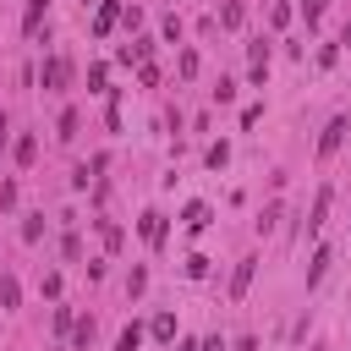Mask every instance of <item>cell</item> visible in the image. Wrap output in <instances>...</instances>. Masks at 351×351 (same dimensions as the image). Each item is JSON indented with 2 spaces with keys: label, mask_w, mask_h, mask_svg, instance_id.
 Returning a JSON list of instances; mask_svg holds the SVG:
<instances>
[{
  "label": "cell",
  "mask_w": 351,
  "mask_h": 351,
  "mask_svg": "<svg viewBox=\"0 0 351 351\" xmlns=\"http://www.w3.org/2000/svg\"><path fill=\"white\" fill-rule=\"evenodd\" d=\"M66 82H71V60H66V55H49V60H44V88L60 93Z\"/></svg>",
  "instance_id": "cell-1"
},
{
  "label": "cell",
  "mask_w": 351,
  "mask_h": 351,
  "mask_svg": "<svg viewBox=\"0 0 351 351\" xmlns=\"http://www.w3.org/2000/svg\"><path fill=\"white\" fill-rule=\"evenodd\" d=\"M340 143H346V121L335 115V121L324 126V137H318V159H335V154H340Z\"/></svg>",
  "instance_id": "cell-2"
},
{
  "label": "cell",
  "mask_w": 351,
  "mask_h": 351,
  "mask_svg": "<svg viewBox=\"0 0 351 351\" xmlns=\"http://www.w3.org/2000/svg\"><path fill=\"white\" fill-rule=\"evenodd\" d=\"M121 22V0H104L99 16H93V38H110V27Z\"/></svg>",
  "instance_id": "cell-3"
},
{
  "label": "cell",
  "mask_w": 351,
  "mask_h": 351,
  "mask_svg": "<svg viewBox=\"0 0 351 351\" xmlns=\"http://www.w3.org/2000/svg\"><path fill=\"white\" fill-rule=\"evenodd\" d=\"M329 203H335V192H329V186H318V197H313V214H307V236H313V230L329 219Z\"/></svg>",
  "instance_id": "cell-4"
},
{
  "label": "cell",
  "mask_w": 351,
  "mask_h": 351,
  "mask_svg": "<svg viewBox=\"0 0 351 351\" xmlns=\"http://www.w3.org/2000/svg\"><path fill=\"white\" fill-rule=\"evenodd\" d=\"M137 230H143V241H148V247H165V214H154V208H148Z\"/></svg>",
  "instance_id": "cell-5"
},
{
  "label": "cell",
  "mask_w": 351,
  "mask_h": 351,
  "mask_svg": "<svg viewBox=\"0 0 351 351\" xmlns=\"http://www.w3.org/2000/svg\"><path fill=\"white\" fill-rule=\"evenodd\" d=\"M252 269H258L252 258H241V263H236V274H230V302H241V296H247V285H252Z\"/></svg>",
  "instance_id": "cell-6"
},
{
  "label": "cell",
  "mask_w": 351,
  "mask_h": 351,
  "mask_svg": "<svg viewBox=\"0 0 351 351\" xmlns=\"http://www.w3.org/2000/svg\"><path fill=\"white\" fill-rule=\"evenodd\" d=\"M16 302H22V285L11 274H0V307H16Z\"/></svg>",
  "instance_id": "cell-7"
},
{
  "label": "cell",
  "mask_w": 351,
  "mask_h": 351,
  "mask_svg": "<svg viewBox=\"0 0 351 351\" xmlns=\"http://www.w3.org/2000/svg\"><path fill=\"white\" fill-rule=\"evenodd\" d=\"M324 269H329V247H318V252H313V269H307V285H318V280H324Z\"/></svg>",
  "instance_id": "cell-8"
},
{
  "label": "cell",
  "mask_w": 351,
  "mask_h": 351,
  "mask_svg": "<svg viewBox=\"0 0 351 351\" xmlns=\"http://www.w3.org/2000/svg\"><path fill=\"white\" fill-rule=\"evenodd\" d=\"M137 346H143V329H137V324H126V329H121V340H115V351H137Z\"/></svg>",
  "instance_id": "cell-9"
},
{
  "label": "cell",
  "mask_w": 351,
  "mask_h": 351,
  "mask_svg": "<svg viewBox=\"0 0 351 351\" xmlns=\"http://www.w3.org/2000/svg\"><path fill=\"white\" fill-rule=\"evenodd\" d=\"M44 11H49V0H27V11H22V27H27V33H33V27H38V16H44Z\"/></svg>",
  "instance_id": "cell-10"
},
{
  "label": "cell",
  "mask_w": 351,
  "mask_h": 351,
  "mask_svg": "<svg viewBox=\"0 0 351 351\" xmlns=\"http://www.w3.org/2000/svg\"><path fill=\"white\" fill-rule=\"evenodd\" d=\"M121 60L132 66V60H148V38H137V44H121Z\"/></svg>",
  "instance_id": "cell-11"
},
{
  "label": "cell",
  "mask_w": 351,
  "mask_h": 351,
  "mask_svg": "<svg viewBox=\"0 0 351 351\" xmlns=\"http://www.w3.org/2000/svg\"><path fill=\"white\" fill-rule=\"evenodd\" d=\"M33 154H38V143L33 137H16V165H33Z\"/></svg>",
  "instance_id": "cell-12"
},
{
  "label": "cell",
  "mask_w": 351,
  "mask_h": 351,
  "mask_svg": "<svg viewBox=\"0 0 351 351\" xmlns=\"http://www.w3.org/2000/svg\"><path fill=\"white\" fill-rule=\"evenodd\" d=\"M186 225L203 230V225H208V203H192V208H186Z\"/></svg>",
  "instance_id": "cell-13"
},
{
  "label": "cell",
  "mask_w": 351,
  "mask_h": 351,
  "mask_svg": "<svg viewBox=\"0 0 351 351\" xmlns=\"http://www.w3.org/2000/svg\"><path fill=\"white\" fill-rule=\"evenodd\" d=\"M154 335H159V340H170V335H176V318H170V313H159V318H154Z\"/></svg>",
  "instance_id": "cell-14"
},
{
  "label": "cell",
  "mask_w": 351,
  "mask_h": 351,
  "mask_svg": "<svg viewBox=\"0 0 351 351\" xmlns=\"http://www.w3.org/2000/svg\"><path fill=\"white\" fill-rule=\"evenodd\" d=\"M55 137H77V110H66V115H60V132H55Z\"/></svg>",
  "instance_id": "cell-15"
},
{
  "label": "cell",
  "mask_w": 351,
  "mask_h": 351,
  "mask_svg": "<svg viewBox=\"0 0 351 351\" xmlns=\"http://www.w3.org/2000/svg\"><path fill=\"white\" fill-rule=\"evenodd\" d=\"M71 340H77V346H88V340H93V318H82V324L71 329Z\"/></svg>",
  "instance_id": "cell-16"
},
{
  "label": "cell",
  "mask_w": 351,
  "mask_h": 351,
  "mask_svg": "<svg viewBox=\"0 0 351 351\" xmlns=\"http://www.w3.org/2000/svg\"><path fill=\"white\" fill-rule=\"evenodd\" d=\"M324 5H329V0H302V11H307V22H318V16H324Z\"/></svg>",
  "instance_id": "cell-17"
},
{
  "label": "cell",
  "mask_w": 351,
  "mask_h": 351,
  "mask_svg": "<svg viewBox=\"0 0 351 351\" xmlns=\"http://www.w3.org/2000/svg\"><path fill=\"white\" fill-rule=\"evenodd\" d=\"M5 132H11V121H5V115H0V148H5Z\"/></svg>",
  "instance_id": "cell-18"
},
{
  "label": "cell",
  "mask_w": 351,
  "mask_h": 351,
  "mask_svg": "<svg viewBox=\"0 0 351 351\" xmlns=\"http://www.w3.org/2000/svg\"><path fill=\"white\" fill-rule=\"evenodd\" d=\"M230 351H258V346H252V340H236V346H230Z\"/></svg>",
  "instance_id": "cell-19"
},
{
  "label": "cell",
  "mask_w": 351,
  "mask_h": 351,
  "mask_svg": "<svg viewBox=\"0 0 351 351\" xmlns=\"http://www.w3.org/2000/svg\"><path fill=\"white\" fill-rule=\"evenodd\" d=\"M203 351H225V346H219V340H203Z\"/></svg>",
  "instance_id": "cell-20"
},
{
  "label": "cell",
  "mask_w": 351,
  "mask_h": 351,
  "mask_svg": "<svg viewBox=\"0 0 351 351\" xmlns=\"http://www.w3.org/2000/svg\"><path fill=\"white\" fill-rule=\"evenodd\" d=\"M181 351H203V346H192V340H186V346H181Z\"/></svg>",
  "instance_id": "cell-21"
},
{
  "label": "cell",
  "mask_w": 351,
  "mask_h": 351,
  "mask_svg": "<svg viewBox=\"0 0 351 351\" xmlns=\"http://www.w3.org/2000/svg\"><path fill=\"white\" fill-rule=\"evenodd\" d=\"M346 44H351V22H346Z\"/></svg>",
  "instance_id": "cell-22"
}]
</instances>
